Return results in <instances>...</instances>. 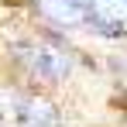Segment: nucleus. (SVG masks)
<instances>
[{"mask_svg":"<svg viewBox=\"0 0 127 127\" xmlns=\"http://www.w3.org/2000/svg\"><path fill=\"white\" fill-rule=\"evenodd\" d=\"M14 55L38 79H62V76H69V69H72L69 52H62V48H55V45H48V41H24V45L14 48Z\"/></svg>","mask_w":127,"mask_h":127,"instance_id":"1","label":"nucleus"},{"mask_svg":"<svg viewBox=\"0 0 127 127\" xmlns=\"http://www.w3.org/2000/svg\"><path fill=\"white\" fill-rule=\"evenodd\" d=\"M14 117L24 127H55L59 124L55 106L41 96H14Z\"/></svg>","mask_w":127,"mask_h":127,"instance_id":"3","label":"nucleus"},{"mask_svg":"<svg viewBox=\"0 0 127 127\" xmlns=\"http://www.w3.org/2000/svg\"><path fill=\"white\" fill-rule=\"evenodd\" d=\"M41 14L62 28H86V3L83 0H41Z\"/></svg>","mask_w":127,"mask_h":127,"instance_id":"4","label":"nucleus"},{"mask_svg":"<svg viewBox=\"0 0 127 127\" xmlns=\"http://www.w3.org/2000/svg\"><path fill=\"white\" fill-rule=\"evenodd\" d=\"M86 3V28L106 34V38H120L127 34V0H83Z\"/></svg>","mask_w":127,"mask_h":127,"instance_id":"2","label":"nucleus"}]
</instances>
